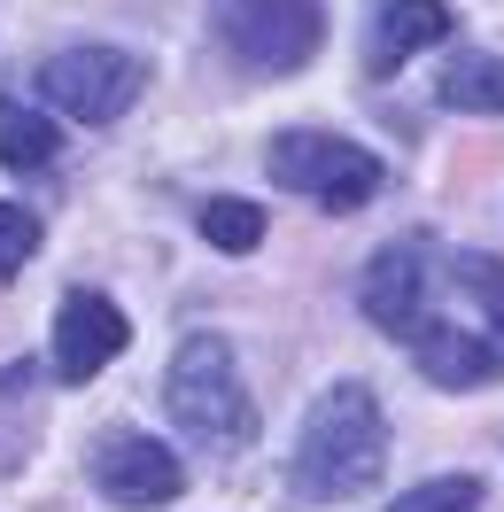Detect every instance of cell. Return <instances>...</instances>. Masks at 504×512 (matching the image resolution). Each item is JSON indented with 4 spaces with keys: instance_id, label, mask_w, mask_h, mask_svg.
<instances>
[{
    "instance_id": "obj_3",
    "label": "cell",
    "mask_w": 504,
    "mask_h": 512,
    "mask_svg": "<svg viewBox=\"0 0 504 512\" xmlns=\"http://www.w3.org/2000/svg\"><path fill=\"white\" fill-rule=\"evenodd\" d=\"M210 24H218V47L241 70L287 78V70H303L318 55L326 8L318 0H210Z\"/></svg>"
},
{
    "instance_id": "obj_9",
    "label": "cell",
    "mask_w": 504,
    "mask_h": 512,
    "mask_svg": "<svg viewBox=\"0 0 504 512\" xmlns=\"http://www.w3.org/2000/svg\"><path fill=\"white\" fill-rule=\"evenodd\" d=\"M450 32V8L442 0H373V24H365V70L373 78H396V70L435 47Z\"/></svg>"
},
{
    "instance_id": "obj_4",
    "label": "cell",
    "mask_w": 504,
    "mask_h": 512,
    "mask_svg": "<svg viewBox=\"0 0 504 512\" xmlns=\"http://www.w3.org/2000/svg\"><path fill=\"white\" fill-rule=\"evenodd\" d=\"M264 171H272V187L311 194L326 210H365L380 187V156L342 140V132H280L264 148Z\"/></svg>"
},
{
    "instance_id": "obj_5",
    "label": "cell",
    "mask_w": 504,
    "mask_h": 512,
    "mask_svg": "<svg viewBox=\"0 0 504 512\" xmlns=\"http://www.w3.org/2000/svg\"><path fill=\"white\" fill-rule=\"evenodd\" d=\"M140 86H148V63L125 47H63V55L39 63V94L78 125H117L140 101Z\"/></svg>"
},
{
    "instance_id": "obj_2",
    "label": "cell",
    "mask_w": 504,
    "mask_h": 512,
    "mask_svg": "<svg viewBox=\"0 0 504 512\" xmlns=\"http://www.w3.org/2000/svg\"><path fill=\"white\" fill-rule=\"evenodd\" d=\"M163 404L179 412V427L210 435V443H249L256 435V404L241 388V365H233V342L225 334H187L171 373H163Z\"/></svg>"
},
{
    "instance_id": "obj_6",
    "label": "cell",
    "mask_w": 504,
    "mask_h": 512,
    "mask_svg": "<svg viewBox=\"0 0 504 512\" xmlns=\"http://www.w3.org/2000/svg\"><path fill=\"white\" fill-rule=\"evenodd\" d=\"M179 458L156 443V435H101L94 443V489L109 497V505H132V512H148V505H171L179 497Z\"/></svg>"
},
{
    "instance_id": "obj_7",
    "label": "cell",
    "mask_w": 504,
    "mask_h": 512,
    "mask_svg": "<svg viewBox=\"0 0 504 512\" xmlns=\"http://www.w3.org/2000/svg\"><path fill=\"white\" fill-rule=\"evenodd\" d=\"M125 342H132V326L109 295H94V288L63 295V311H55V381H70V388L94 381Z\"/></svg>"
},
{
    "instance_id": "obj_12",
    "label": "cell",
    "mask_w": 504,
    "mask_h": 512,
    "mask_svg": "<svg viewBox=\"0 0 504 512\" xmlns=\"http://www.w3.org/2000/svg\"><path fill=\"white\" fill-rule=\"evenodd\" d=\"M55 156H63L55 117H39V109H24V101H0V163H16V171H47Z\"/></svg>"
},
{
    "instance_id": "obj_15",
    "label": "cell",
    "mask_w": 504,
    "mask_h": 512,
    "mask_svg": "<svg viewBox=\"0 0 504 512\" xmlns=\"http://www.w3.org/2000/svg\"><path fill=\"white\" fill-rule=\"evenodd\" d=\"M458 288L489 311V334H504V264L497 256H458Z\"/></svg>"
},
{
    "instance_id": "obj_11",
    "label": "cell",
    "mask_w": 504,
    "mask_h": 512,
    "mask_svg": "<svg viewBox=\"0 0 504 512\" xmlns=\"http://www.w3.org/2000/svg\"><path fill=\"white\" fill-rule=\"evenodd\" d=\"M442 109H466V117H504V63L497 55H450L442 70Z\"/></svg>"
},
{
    "instance_id": "obj_8",
    "label": "cell",
    "mask_w": 504,
    "mask_h": 512,
    "mask_svg": "<svg viewBox=\"0 0 504 512\" xmlns=\"http://www.w3.org/2000/svg\"><path fill=\"white\" fill-rule=\"evenodd\" d=\"M427 241H388V249L365 264V280H357V303H365V319L388 326V334H411L419 311H427Z\"/></svg>"
},
{
    "instance_id": "obj_16",
    "label": "cell",
    "mask_w": 504,
    "mask_h": 512,
    "mask_svg": "<svg viewBox=\"0 0 504 512\" xmlns=\"http://www.w3.org/2000/svg\"><path fill=\"white\" fill-rule=\"evenodd\" d=\"M32 249H39V218H32V210H16V202H0V280L24 272Z\"/></svg>"
},
{
    "instance_id": "obj_13",
    "label": "cell",
    "mask_w": 504,
    "mask_h": 512,
    "mask_svg": "<svg viewBox=\"0 0 504 512\" xmlns=\"http://www.w3.org/2000/svg\"><path fill=\"white\" fill-rule=\"evenodd\" d=\"M202 233H210V249H256L264 241V210L256 202H233V194H218V202H202Z\"/></svg>"
},
{
    "instance_id": "obj_14",
    "label": "cell",
    "mask_w": 504,
    "mask_h": 512,
    "mask_svg": "<svg viewBox=\"0 0 504 512\" xmlns=\"http://www.w3.org/2000/svg\"><path fill=\"white\" fill-rule=\"evenodd\" d=\"M396 512H489V497L473 474H442V481H419L411 497H396Z\"/></svg>"
},
{
    "instance_id": "obj_1",
    "label": "cell",
    "mask_w": 504,
    "mask_h": 512,
    "mask_svg": "<svg viewBox=\"0 0 504 512\" xmlns=\"http://www.w3.org/2000/svg\"><path fill=\"white\" fill-rule=\"evenodd\" d=\"M380 466H388V412H380V396L365 381H334L295 427L287 481L311 505H342L357 489H373Z\"/></svg>"
},
{
    "instance_id": "obj_10",
    "label": "cell",
    "mask_w": 504,
    "mask_h": 512,
    "mask_svg": "<svg viewBox=\"0 0 504 512\" xmlns=\"http://www.w3.org/2000/svg\"><path fill=\"white\" fill-rule=\"evenodd\" d=\"M411 357L435 388H473V381H497L504 350L473 326H411Z\"/></svg>"
}]
</instances>
